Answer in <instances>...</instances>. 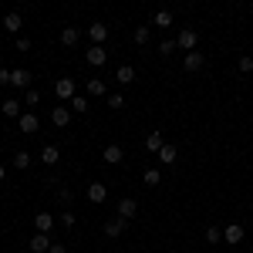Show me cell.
Wrapping results in <instances>:
<instances>
[{
  "mask_svg": "<svg viewBox=\"0 0 253 253\" xmlns=\"http://www.w3.org/2000/svg\"><path fill=\"white\" fill-rule=\"evenodd\" d=\"M196 41H199V34H196L193 27H186V31H179V38H175V47H182V51L189 54V51H196Z\"/></svg>",
  "mask_w": 253,
  "mask_h": 253,
  "instance_id": "cell-1",
  "label": "cell"
},
{
  "mask_svg": "<svg viewBox=\"0 0 253 253\" xmlns=\"http://www.w3.org/2000/svg\"><path fill=\"white\" fill-rule=\"evenodd\" d=\"M17 125H20V132H24V135H34V132L41 128V122H38L34 112H24V115L17 118Z\"/></svg>",
  "mask_w": 253,
  "mask_h": 253,
  "instance_id": "cell-2",
  "label": "cell"
},
{
  "mask_svg": "<svg viewBox=\"0 0 253 253\" xmlns=\"http://www.w3.org/2000/svg\"><path fill=\"white\" fill-rule=\"evenodd\" d=\"M54 95H58L61 101H71V98H75V81H71V78L54 81Z\"/></svg>",
  "mask_w": 253,
  "mask_h": 253,
  "instance_id": "cell-3",
  "label": "cell"
},
{
  "mask_svg": "<svg viewBox=\"0 0 253 253\" xmlns=\"http://www.w3.org/2000/svg\"><path fill=\"white\" fill-rule=\"evenodd\" d=\"M27 250H31V253H47V250H51V236H47V233H34V236H31V243H27Z\"/></svg>",
  "mask_w": 253,
  "mask_h": 253,
  "instance_id": "cell-4",
  "label": "cell"
},
{
  "mask_svg": "<svg viewBox=\"0 0 253 253\" xmlns=\"http://www.w3.org/2000/svg\"><path fill=\"white\" fill-rule=\"evenodd\" d=\"M84 58H88V64H91V68H101V64L108 61V51H105V47H98V44H91Z\"/></svg>",
  "mask_w": 253,
  "mask_h": 253,
  "instance_id": "cell-5",
  "label": "cell"
},
{
  "mask_svg": "<svg viewBox=\"0 0 253 253\" xmlns=\"http://www.w3.org/2000/svg\"><path fill=\"white\" fill-rule=\"evenodd\" d=\"M51 122H54L58 128H68V125H71V108H68V105H58V108L51 112Z\"/></svg>",
  "mask_w": 253,
  "mask_h": 253,
  "instance_id": "cell-6",
  "label": "cell"
},
{
  "mask_svg": "<svg viewBox=\"0 0 253 253\" xmlns=\"http://www.w3.org/2000/svg\"><path fill=\"white\" fill-rule=\"evenodd\" d=\"M135 213H138V203H135V199H122V203H118V219H125V223H128Z\"/></svg>",
  "mask_w": 253,
  "mask_h": 253,
  "instance_id": "cell-7",
  "label": "cell"
},
{
  "mask_svg": "<svg viewBox=\"0 0 253 253\" xmlns=\"http://www.w3.org/2000/svg\"><path fill=\"white\" fill-rule=\"evenodd\" d=\"M105 199H108V189H105V186H101V182H91V186H88V203H105Z\"/></svg>",
  "mask_w": 253,
  "mask_h": 253,
  "instance_id": "cell-8",
  "label": "cell"
},
{
  "mask_svg": "<svg viewBox=\"0 0 253 253\" xmlns=\"http://www.w3.org/2000/svg\"><path fill=\"white\" fill-rule=\"evenodd\" d=\"M223 240H226L230 247H236V243L243 240V226H240V223H230V226L223 230Z\"/></svg>",
  "mask_w": 253,
  "mask_h": 253,
  "instance_id": "cell-9",
  "label": "cell"
},
{
  "mask_svg": "<svg viewBox=\"0 0 253 253\" xmlns=\"http://www.w3.org/2000/svg\"><path fill=\"white\" fill-rule=\"evenodd\" d=\"M10 84H14V88H27V84H31V71H27V68L10 71Z\"/></svg>",
  "mask_w": 253,
  "mask_h": 253,
  "instance_id": "cell-10",
  "label": "cell"
},
{
  "mask_svg": "<svg viewBox=\"0 0 253 253\" xmlns=\"http://www.w3.org/2000/svg\"><path fill=\"white\" fill-rule=\"evenodd\" d=\"M0 112H3L7 118H20V115H24V108H20V101H14V98H7V101L0 105Z\"/></svg>",
  "mask_w": 253,
  "mask_h": 253,
  "instance_id": "cell-11",
  "label": "cell"
},
{
  "mask_svg": "<svg viewBox=\"0 0 253 253\" xmlns=\"http://www.w3.org/2000/svg\"><path fill=\"white\" fill-rule=\"evenodd\" d=\"M34 226H38V233H51L54 216H51V213H38V216H34Z\"/></svg>",
  "mask_w": 253,
  "mask_h": 253,
  "instance_id": "cell-12",
  "label": "cell"
},
{
  "mask_svg": "<svg viewBox=\"0 0 253 253\" xmlns=\"http://www.w3.org/2000/svg\"><path fill=\"white\" fill-rule=\"evenodd\" d=\"M182 68H186V71H199V68H203V54H199V51H189V54L182 58Z\"/></svg>",
  "mask_w": 253,
  "mask_h": 253,
  "instance_id": "cell-13",
  "label": "cell"
},
{
  "mask_svg": "<svg viewBox=\"0 0 253 253\" xmlns=\"http://www.w3.org/2000/svg\"><path fill=\"white\" fill-rule=\"evenodd\" d=\"M88 95H95V98H108V84L101 78H91L88 81Z\"/></svg>",
  "mask_w": 253,
  "mask_h": 253,
  "instance_id": "cell-14",
  "label": "cell"
},
{
  "mask_svg": "<svg viewBox=\"0 0 253 253\" xmlns=\"http://www.w3.org/2000/svg\"><path fill=\"white\" fill-rule=\"evenodd\" d=\"M88 38H91L98 47H101V41L108 38V27H105V24H91V27H88Z\"/></svg>",
  "mask_w": 253,
  "mask_h": 253,
  "instance_id": "cell-15",
  "label": "cell"
},
{
  "mask_svg": "<svg viewBox=\"0 0 253 253\" xmlns=\"http://www.w3.org/2000/svg\"><path fill=\"white\" fill-rule=\"evenodd\" d=\"M125 233V219H108L105 223V236H122Z\"/></svg>",
  "mask_w": 253,
  "mask_h": 253,
  "instance_id": "cell-16",
  "label": "cell"
},
{
  "mask_svg": "<svg viewBox=\"0 0 253 253\" xmlns=\"http://www.w3.org/2000/svg\"><path fill=\"white\" fill-rule=\"evenodd\" d=\"M61 44H64V47H75V44H78V27H64V31H61Z\"/></svg>",
  "mask_w": 253,
  "mask_h": 253,
  "instance_id": "cell-17",
  "label": "cell"
},
{
  "mask_svg": "<svg viewBox=\"0 0 253 253\" xmlns=\"http://www.w3.org/2000/svg\"><path fill=\"white\" fill-rule=\"evenodd\" d=\"M58 159H61L58 145H44V152H41V162H47V166H54Z\"/></svg>",
  "mask_w": 253,
  "mask_h": 253,
  "instance_id": "cell-18",
  "label": "cell"
},
{
  "mask_svg": "<svg viewBox=\"0 0 253 253\" xmlns=\"http://www.w3.org/2000/svg\"><path fill=\"white\" fill-rule=\"evenodd\" d=\"M162 145H166V138H162V132H152V135L145 138V149H149V152H159Z\"/></svg>",
  "mask_w": 253,
  "mask_h": 253,
  "instance_id": "cell-19",
  "label": "cell"
},
{
  "mask_svg": "<svg viewBox=\"0 0 253 253\" xmlns=\"http://www.w3.org/2000/svg\"><path fill=\"white\" fill-rule=\"evenodd\" d=\"M128 81H135V68L132 64H122L118 68V84H128Z\"/></svg>",
  "mask_w": 253,
  "mask_h": 253,
  "instance_id": "cell-20",
  "label": "cell"
},
{
  "mask_svg": "<svg viewBox=\"0 0 253 253\" xmlns=\"http://www.w3.org/2000/svg\"><path fill=\"white\" fill-rule=\"evenodd\" d=\"M68 108H71V112H78V115H84V112H88V98H84V95H75Z\"/></svg>",
  "mask_w": 253,
  "mask_h": 253,
  "instance_id": "cell-21",
  "label": "cell"
},
{
  "mask_svg": "<svg viewBox=\"0 0 253 253\" xmlns=\"http://www.w3.org/2000/svg\"><path fill=\"white\" fill-rule=\"evenodd\" d=\"M175 156H179V152H175V145H162V149H159V159H162L166 166H172Z\"/></svg>",
  "mask_w": 253,
  "mask_h": 253,
  "instance_id": "cell-22",
  "label": "cell"
},
{
  "mask_svg": "<svg viewBox=\"0 0 253 253\" xmlns=\"http://www.w3.org/2000/svg\"><path fill=\"white\" fill-rule=\"evenodd\" d=\"M31 162H34V159H31V152H17V156H14V169H20V172H24V169H31Z\"/></svg>",
  "mask_w": 253,
  "mask_h": 253,
  "instance_id": "cell-23",
  "label": "cell"
},
{
  "mask_svg": "<svg viewBox=\"0 0 253 253\" xmlns=\"http://www.w3.org/2000/svg\"><path fill=\"white\" fill-rule=\"evenodd\" d=\"M3 27H7L10 34H17L20 31V14H7V17H3Z\"/></svg>",
  "mask_w": 253,
  "mask_h": 253,
  "instance_id": "cell-24",
  "label": "cell"
},
{
  "mask_svg": "<svg viewBox=\"0 0 253 253\" xmlns=\"http://www.w3.org/2000/svg\"><path fill=\"white\" fill-rule=\"evenodd\" d=\"M105 162H122V145H105Z\"/></svg>",
  "mask_w": 253,
  "mask_h": 253,
  "instance_id": "cell-25",
  "label": "cell"
},
{
  "mask_svg": "<svg viewBox=\"0 0 253 253\" xmlns=\"http://www.w3.org/2000/svg\"><path fill=\"white\" fill-rule=\"evenodd\" d=\"M142 179H145V186H159V182H162V172H159V169H145Z\"/></svg>",
  "mask_w": 253,
  "mask_h": 253,
  "instance_id": "cell-26",
  "label": "cell"
},
{
  "mask_svg": "<svg viewBox=\"0 0 253 253\" xmlns=\"http://www.w3.org/2000/svg\"><path fill=\"white\" fill-rule=\"evenodd\" d=\"M223 240V230L219 226H206V243H219Z\"/></svg>",
  "mask_w": 253,
  "mask_h": 253,
  "instance_id": "cell-27",
  "label": "cell"
},
{
  "mask_svg": "<svg viewBox=\"0 0 253 253\" xmlns=\"http://www.w3.org/2000/svg\"><path fill=\"white\" fill-rule=\"evenodd\" d=\"M132 41H135V44H149V27H135Z\"/></svg>",
  "mask_w": 253,
  "mask_h": 253,
  "instance_id": "cell-28",
  "label": "cell"
},
{
  "mask_svg": "<svg viewBox=\"0 0 253 253\" xmlns=\"http://www.w3.org/2000/svg\"><path fill=\"white\" fill-rule=\"evenodd\" d=\"M156 24H159V27H169V24H172V14H169V10H159V14H156Z\"/></svg>",
  "mask_w": 253,
  "mask_h": 253,
  "instance_id": "cell-29",
  "label": "cell"
},
{
  "mask_svg": "<svg viewBox=\"0 0 253 253\" xmlns=\"http://www.w3.org/2000/svg\"><path fill=\"white\" fill-rule=\"evenodd\" d=\"M41 101V91L38 88H27V95H24V105H38Z\"/></svg>",
  "mask_w": 253,
  "mask_h": 253,
  "instance_id": "cell-30",
  "label": "cell"
},
{
  "mask_svg": "<svg viewBox=\"0 0 253 253\" xmlns=\"http://www.w3.org/2000/svg\"><path fill=\"white\" fill-rule=\"evenodd\" d=\"M240 71H243V75H250V71H253V58H250V54L240 58Z\"/></svg>",
  "mask_w": 253,
  "mask_h": 253,
  "instance_id": "cell-31",
  "label": "cell"
},
{
  "mask_svg": "<svg viewBox=\"0 0 253 253\" xmlns=\"http://www.w3.org/2000/svg\"><path fill=\"white\" fill-rule=\"evenodd\" d=\"M105 101H108V108H125V98L122 95H108Z\"/></svg>",
  "mask_w": 253,
  "mask_h": 253,
  "instance_id": "cell-32",
  "label": "cell"
},
{
  "mask_svg": "<svg viewBox=\"0 0 253 253\" xmlns=\"http://www.w3.org/2000/svg\"><path fill=\"white\" fill-rule=\"evenodd\" d=\"M159 51H162V54H172V51H175V41H162V44H159Z\"/></svg>",
  "mask_w": 253,
  "mask_h": 253,
  "instance_id": "cell-33",
  "label": "cell"
},
{
  "mask_svg": "<svg viewBox=\"0 0 253 253\" xmlns=\"http://www.w3.org/2000/svg\"><path fill=\"white\" fill-rule=\"evenodd\" d=\"M61 223H64V230H71L78 219H75V213H64V216H61Z\"/></svg>",
  "mask_w": 253,
  "mask_h": 253,
  "instance_id": "cell-34",
  "label": "cell"
},
{
  "mask_svg": "<svg viewBox=\"0 0 253 253\" xmlns=\"http://www.w3.org/2000/svg\"><path fill=\"white\" fill-rule=\"evenodd\" d=\"M58 199H61V203H64V206H68V203H71L75 196H71V189H61V193H58Z\"/></svg>",
  "mask_w": 253,
  "mask_h": 253,
  "instance_id": "cell-35",
  "label": "cell"
},
{
  "mask_svg": "<svg viewBox=\"0 0 253 253\" xmlns=\"http://www.w3.org/2000/svg\"><path fill=\"white\" fill-rule=\"evenodd\" d=\"M17 51H31V41H27V38H17Z\"/></svg>",
  "mask_w": 253,
  "mask_h": 253,
  "instance_id": "cell-36",
  "label": "cell"
},
{
  "mask_svg": "<svg viewBox=\"0 0 253 253\" xmlns=\"http://www.w3.org/2000/svg\"><path fill=\"white\" fill-rule=\"evenodd\" d=\"M0 84H10V71L7 68H0Z\"/></svg>",
  "mask_w": 253,
  "mask_h": 253,
  "instance_id": "cell-37",
  "label": "cell"
},
{
  "mask_svg": "<svg viewBox=\"0 0 253 253\" xmlns=\"http://www.w3.org/2000/svg\"><path fill=\"white\" fill-rule=\"evenodd\" d=\"M47 253H68V250H64V243H51V250H47Z\"/></svg>",
  "mask_w": 253,
  "mask_h": 253,
  "instance_id": "cell-38",
  "label": "cell"
},
{
  "mask_svg": "<svg viewBox=\"0 0 253 253\" xmlns=\"http://www.w3.org/2000/svg\"><path fill=\"white\" fill-rule=\"evenodd\" d=\"M3 175H7V169H3V166H0V179H3Z\"/></svg>",
  "mask_w": 253,
  "mask_h": 253,
  "instance_id": "cell-39",
  "label": "cell"
}]
</instances>
